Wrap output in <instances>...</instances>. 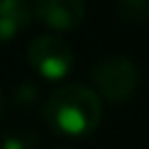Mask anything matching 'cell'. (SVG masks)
Returning a JSON list of instances; mask_svg holds the SVG:
<instances>
[{
  "label": "cell",
  "mask_w": 149,
  "mask_h": 149,
  "mask_svg": "<svg viewBox=\"0 0 149 149\" xmlns=\"http://www.w3.org/2000/svg\"><path fill=\"white\" fill-rule=\"evenodd\" d=\"M43 119L67 138H84L93 134L102 121V97L86 84L58 86L43 106Z\"/></svg>",
  "instance_id": "6da1fadb"
},
{
  "label": "cell",
  "mask_w": 149,
  "mask_h": 149,
  "mask_svg": "<svg viewBox=\"0 0 149 149\" xmlns=\"http://www.w3.org/2000/svg\"><path fill=\"white\" fill-rule=\"evenodd\" d=\"M138 82V67L123 54L106 56L93 67V84L97 95L110 104H121L130 100L136 93Z\"/></svg>",
  "instance_id": "7a4b0ae2"
},
{
  "label": "cell",
  "mask_w": 149,
  "mask_h": 149,
  "mask_svg": "<svg viewBox=\"0 0 149 149\" xmlns=\"http://www.w3.org/2000/svg\"><path fill=\"white\" fill-rule=\"evenodd\" d=\"M26 56L30 67L45 80L67 78L76 63L74 48L63 37H56V35H41L33 39L28 43Z\"/></svg>",
  "instance_id": "3957f363"
},
{
  "label": "cell",
  "mask_w": 149,
  "mask_h": 149,
  "mask_svg": "<svg viewBox=\"0 0 149 149\" xmlns=\"http://www.w3.org/2000/svg\"><path fill=\"white\" fill-rule=\"evenodd\" d=\"M35 15L45 28L67 33L82 24L86 0H35Z\"/></svg>",
  "instance_id": "277c9868"
},
{
  "label": "cell",
  "mask_w": 149,
  "mask_h": 149,
  "mask_svg": "<svg viewBox=\"0 0 149 149\" xmlns=\"http://www.w3.org/2000/svg\"><path fill=\"white\" fill-rule=\"evenodd\" d=\"M33 19L26 0H0V41H11Z\"/></svg>",
  "instance_id": "5b68a950"
},
{
  "label": "cell",
  "mask_w": 149,
  "mask_h": 149,
  "mask_svg": "<svg viewBox=\"0 0 149 149\" xmlns=\"http://www.w3.org/2000/svg\"><path fill=\"white\" fill-rule=\"evenodd\" d=\"M117 15L125 24H149V0H117Z\"/></svg>",
  "instance_id": "8992f818"
},
{
  "label": "cell",
  "mask_w": 149,
  "mask_h": 149,
  "mask_svg": "<svg viewBox=\"0 0 149 149\" xmlns=\"http://www.w3.org/2000/svg\"><path fill=\"white\" fill-rule=\"evenodd\" d=\"M39 136L33 130H11L2 136L0 149H37Z\"/></svg>",
  "instance_id": "52a82bcc"
},
{
  "label": "cell",
  "mask_w": 149,
  "mask_h": 149,
  "mask_svg": "<svg viewBox=\"0 0 149 149\" xmlns=\"http://www.w3.org/2000/svg\"><path fill=\"white\" fill-rule=\"evenodd\" d=\"M13 100H15V106H17V108H30V106L39 100V86L33 84V82H24V84H19L17 89H15Z\"/></svg>",
  "instance_id": "ba28073f"
},
{
  "label": "cell",
  "mask_w": 149,
  "mask_h": 149,
  "mask_svg": "<svg viewBox=\"0 0 149 149\" xmlns=\"http://www.w3.org/2000/svg\"><path fill=\"white\" fill-rule=\"evenodd\" d=\"M4 117V95H2V89H0V121Z\"/></svg>",
  "instance_id": "9c48e42d"
},
{
  "label": "cell",
  "mask_w": 149,
  "mask_h": 149,
  "mask_svg": "<svg viewBox=\"0 0 149 149\" xmlns=\"http://www.w3.org/2000/svg\"><path fill=\"white\" fill-rule=\"evenodd\" d=\"M54 149H71V147H54Z\"/></svg>",
  "instance_id": "30bf717a"
}]
</instances>
